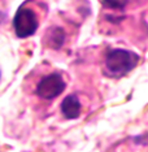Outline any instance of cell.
<instances>
[{
    "label": "cell",
    "mask_w": 148,
    "mask_h": 152,
    "mask_svg": "<svg viewBox=\"0 0 148 152\" xmlns=\"http://www.w3.org/2000/svg\"><path fill=\"white\" fill-rule=\"evenodd\" d=\"M139 63V56L131 51L112 50L105 57V74L112 78H120L131 72Z\"/></svg>",
    "instance_id": "1"
},
{
    "label": "cell",
    "mask_w": 148,
    "mask_h": 152,
    "mask_svg": "<svg viewBox=\"0 0 148 152\" xmlns=\"http://www.w3.org/2000/svg\"><path fill=\"white\" fill-rule=\"evenodd\" d=\"M16 35L18 38H27L33 35L38 29V18L33 9L27 7H21L17 11L13 20Z\"/></svg>",
    "instance_id": "2"
},
{
    "label": "cell",
    "mask_w": 148,
    "mask_h": 152,
    "mask_svg": "<svg viewBox=\"0 0 148 152\" xmlns=\"http://www.w3.org/2000/svg\"><path fill=\"white\" fill-rule=\"evenodd\" d=\"M65 90V82L60 74H50L39 82L36 87V94L43 99L51 100L63 94Z\"/></svg>",
    "instance_id": "3"
},
{
    "label": "cell",
    "mask_w": 148,
    "mask_h": 152,
    "mask_svg": "<svg viewBox=\"0 0 148 152\" xmlns=\"http://www.w3.org/2000/svg\"><path fill=\"white\" fill-rule=\"evenodd\" d=\"M81 109H82V105L79 103V99L74 95L66 96L63 100V103H61V112L65 116V118L68 120L78 118L81 115Z\"/></svg>",
    "instance_id": "4"
},
{
    "label": "cell",
    "mask_w": 148,
    "mask_h": 152,
    "mask_svg": "<svg viewBox=\"0 0 148 152\" xmlns=\"http://www.w3.org/2000/svg\"><path fill=\"white\" fill-rule=\"evenodd\" d=\"M129 0H104V5L112 9H122L125 8Z\"/></svg>",
    "instance_id": "5"
},
{
    "label": "cell",
    "mask_w": 148,
    "mask_h": 152,
    "mask_svg": "<svg viewBox=\"0 0 148 152\" xmlns=\"http://www.w3.org/2000/svg\"><path fill=\"white\" fill-rule=\"evenodd\" d=\"M0 75H1V74H0Z\"/></svg>",
    "instance_id": "6"
}]
</instances>
